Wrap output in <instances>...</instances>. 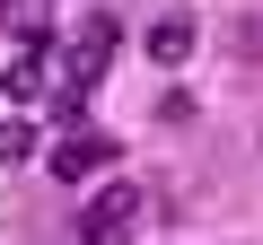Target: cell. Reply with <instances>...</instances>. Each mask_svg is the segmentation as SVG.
Returning <instances> with one entry per match:
<instances>
[{
  "instance_id": "cell-1",
  "label": "cell",
  "mask_w": 263,
  "mask_h": 245,
  "mask_svg": "<svg viewBox=\"0 0 263 245\" xmlns=\"http://www.w3.org/2000/svg\"><path fill=\"white\" fill-rule=\"evenodd\" d=\"M132 219H141V184H97L88 193V210H79V245H123L132 236Z\"/></svg>"
},
{
  "instance_id": "cell-2",
  "label": "cell",
  "mask_w": 263,
  "mask_h": 245,
  "mask_svg": "<svg viewBox=\"0 0 263 245\" xmlns=\"http://www.w3.org/2000/svg\"><path fill=\"white\" fill-rule=\"evenodd\" d=\"M114 53H123V27H114V18H79V27H70V44H62V62H70V79H62V88H97V79L114 70Z\"/></svg>"
},
{
  "instance_id": "cell-3",
  "label": "cell",
  "mask_w": 263,
  "mask_h": 245,
  "mask_svg": "<svg viewBox=\"0 0 263 245\" xmlns=\"http://www.w3.org/2000/svg\"><path fill=\"white\" fill-rule=\"evenodd\" d=\"M44 158H53V175H62V184H88V175H105V167H114V140H105V132H62Z\"/></svg>"
},
{
  "instance_id": "cell-4",
  "label": "cell",
  "mask_w": 263,
  "mask_h": 245,
  "mask_svg": "<svg viewBox=\"0 0 263 245\" xmlns=\"http://www.w3.org/2000/svg\"><path fill=\"white\" fill-rule=\"evenodd\" d=\"M193 44H202V27H193L184 9L149 27V62H158V70H184V62H193Z\"/></svg>"
},
{
  "instance_id": "cell-5",
  "label": "cell",
  "mask_w": 263,
  "mask_h": 245,
  "mask_svg": "<svg viewBox=\"0 0 263 245\" xmlns=\"http://www.w3.org/2000/svg\"><path fill=\"white\" fill-rule=\"evenodd\" d=\"M0 88H9L18 105H44V62H35V53H18V62H9V79H0Z\"/></svg>"
},
{
  "instance_id": "cell-6",
  "label": "cell",
  "mask_w": 263,
  "mask_h": 245,
  "mask_svg": "<svg viewBox=\"0 0 263 245\" xmlns=\"http://www.w3.org/2000/svg\"><path fill=\"white\" fill-rule=\"evenodd\" d=\"M44 149V132H35V122H0V167H27Z\"/></svg>"
}]
</instances>
